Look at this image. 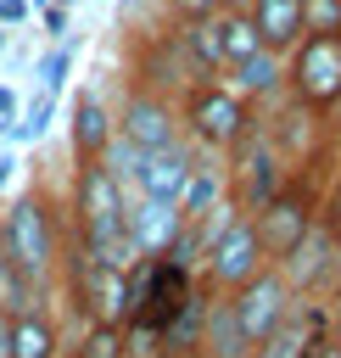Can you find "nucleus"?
<instances>
[{
  "label": "nucleus",
  "mask_w": 341,
  "mask_h": 358,
  "mask_svg": "<svg viewBox=\"0 0 341 358\" xmlns=\"http://www.w3.org/2000/svg\"><path fill=\"white\" fill-rule=\"evenodd\" d=\"M0 358H11V324L0 319Z\"/></svg>",
  "instance_id": "nucleus-32"
},
{
  "label": "nucleus",
  "mask_w": 341,
  "mask_h": 358,
  "mask_svg": "<svg viewBox=\"0 0 341 358\" xmlns=\"http://www.w3.org/2000/svg\"><path fill=\"white\" fill-rule=\"evenodd\" d=\"M67 358H129V330L123 324H84Z\"/></svg>",
  "instance_id": "nucleus-22"
},
{
  "label": "nucleus",
  "mask_w": 341,
  "mask_h": 358,
  "mask_svg": "<svg viewBox=\"0 0 341 358\" xmlns=\"http://www.w3.org/2000/svg\"><path fill=\"white\" fill-rule=\"evenodd\" d=\"M190 168H196V145H190V140H179V145H162V151H145V157H140V173H134V190H129V196L179 207Z\"/></svg>",
  "instance_id": "nucleus-11"
},
{
  "label": "nucleus",
  "mask_w": 341,
  "mask_h": 358,
  "mask_svg": "<svg viewBox=\"0 0 341 358\" xmlns=\"http://www.w3.org/2000/svg\"><path fill=\"white\" fill-rule=\"evenodd\" d=\"M45 28H50V34H67V11H61V6H45Z\"/></svg>",
  "instance_id": "nucleus-30"
},
{
  "label": "nucleus",
  "mask_w": 341,
  "mask_h": 358,
  "mask_svg": "<svg viewBox=\"0 0 341 358\" xmlns=\"http://www.w3.org/2000/svg\"><path fill=\"white\" fill-rule=\"evenodd\" d=\"M50 117H56V95H45V90H39V95L17 112V123L6 129V140H11V145H28V140H39V134L50 129Z\"/></svg>",
  "instance_id": "nucleus-23"
},
{
  "label": "nucleus",
  "mask_w": 341,
  "mask_h": 358,
  "mask_svg": "<svg viewBox=\"0 0 341 358\" xmlns=\"http://www.w3.org/2000/svg\"><path fill=\"white\" fill-rule=\"evenodd\" d=\"M274 268L285 274V285H291L302 302H307V296H319V291L335 280V268H341V229L319 218V224L307 229V241H302L285 263H274Z\"/></svg>",
  "instance_id": "nucleus-10"
},
{
  "label": "nucleus",
  "mask_w": 341,
  "mask_h": 358,
  "mask_svg": "<svg viewBox=\"0 0 341 358\" xmlns=\"http://www.w3.org/2000/svg\"><path fill=\"white\" fill-rule=\"evenodd\" d=\"M11 168H17V157H11V151H0V190H6V179H11Z\"/></svg>",
  "instance_id": "nucleus-31"
},
{
  "label": "nucleus",
  "mask_w": 341,
  "mask_h": 358,
  "mask_svg": "<svg viewBox=\"0 0 341 358\" xmlns=\"http://www.w3.org/2000/svg\"><path fill=\"white\" fill-rule=\"evenodd\" d=\"M184 358H207V352H201V347H196V352H184Z\"/></svg>",
  "instance_id": "nucleus-34"
},
{
  "label": "nucleus",
  "mask_w": 341,
  "mask_h": 358,
  "mask_svg": "<svg viewBox=\"0 0 341 358\" xmlns=\"http://www.w3.org/2000/svg\"><path fill=\"white\" fill-rule=\"evenodd\" d=\"M246 17H252V34L268 56H291L302 45V0H246Z\"/></svg>",
  "instance_id": "nucleus-14"
},
{
  "label": "nucleus",
  "mask_w": 341,
  "mask_h": 358,
  "mask_svg": "<svg viewBox=\"0 0 341 358\" xmlns=\"http://www.w3.org/2000/svg\"><path fill=\"white\" fill-rule=\"evenodd\" d=\"M285 101L313 117L341 106V34H302V45L285 56Z\"/></svg>",
  "instance_id": "nucleus-3"
},
{
  "label": "nucleus",
  "mask_w": 341,
  "mask_h": 358,
  "mask_svg": "<svg viewBox=\"0 0 341 358\" xmlns=\"http://www.w3.org/2000/svg\"><path fill=\"white\" fill-rule=\"evenodd\" d=\"M61 229H67V213L50 201L45 185H28V190H17V201L0 207V246L17 257V268L45 296H50L56 268H61Z\"/></svg>",
  "instance_id": "nucleus-1"
},
{
  "label": "nucleus",
  "mask_w": 341,
  "mask_h": 358,
  "mask_svg": "<svg viewBox=\"0 0 341 358\" xmlns=\"http://www.w3.org/2000/svg\"><path fill=\"white\" fill-rule=\"evenodd\" d=\"M302 34H341V0H302Z\"/></svg>",
  "instance_id": "nucleus-25"
},
{
  "label": "nucleus",
  "mask_w": 341,
  "mask_h": 358,
  "mask_svg": "<svg viewBox=\"0 0 341 358\" xmlns=\"http://www.w3.org/2000/svg\"><path fill=\"white\" fill-rule=\"evenodd\" d=\"M50 296L17 268V257L0 246V319H17V313H28V308H45Z\"/></svg>",
  "instance_id": "nucleus-19"
},
{
  "label": "nucleus",
  "mask_w": 341,
  "mask_h": 358,
  "mask_svg": "<svg viewBox=\"0 0 341 358\" xmlns=\"http://www.w3.org/2000/svg\"><path fill=\"white\" fill-rule=\"evenodd\" d=\"M246 106H263V101H280L285 95V62L280 56H268V50H257V56H246V62H235L229 67V78H224Z\"/></svg>",
  "instance_id": "nucleus-16"
},
{
  "label": "nucleus",
  "mask_w": 341,
  "mask_h": 358,
  "mask_svg": "<svg viewBox=\"0 0 341 358\" xmlns=\"http://www.w3.org/2000/svg\"><path fill=\"white\" fill-rule=\"evenodd\" d=\"M179 45H184V56H190V67H196V78H201V84L224 73V50H218V28H212V22L179 28Z\"/></svg>",
  "instance_id": "nucleus-21"
},
{
  "label": "nucleus",
  "mask_w": 341,
  "mask_h": 358,
  "mask_svg": "<svg viewBox=\"0 0 341 358\" xmlns=\"http://www.w3.org/2000/svg\"><path fill=\"white\" fill-rule=\"evenodd\" d=\"M224 201H229L224 162H218V157H207V151H196V168H190V179H184V196H179V218H184V224H196V218L218 213Z\"/></svg>",
  "instance_id": "nucleus-15"
},
{
  "label": "nucleus",
  "mask_w": 341,
  "mask_h": 358,
  "mask_svg": "<svg viewBox=\"0 0 341 358\" xmlns=\"http://www.w3.org/2000/svg\"><path fill=\"white\" fill-rule=\"evenodd\" d=\"M117 123H112V106L101 90H78L73 95V117H67V145H73V162H101L106 145H112Z\"/></svg>",
  "instance_id": "nucleus-12"
},
{
  "label": "nucleus",
  "mask_w": 341,
  "mask_h": 358,
  "mask_svg": "<svg viewBox=\"0 0 341 358\" xmlns=\"http://www.w3.org/2000/svg\"><path fill=\"white\" fill-rule=\"evenodd\" d=\"M17 112H22V101H17V90L11 84H0V134L17 123Z\"/></svg>",
  "instance_id": "nucleus-27"
},
{
  "label": "nucleus",
  "mask_w": 341,
  "mask_h": 358,
  "mask_svg": "<svg viewBox=\"0 0 341 358\" xmlns=\"http://www.w3.org/2000/svg\"><path fill=\"white\" fill-rule=\"evenodd\" d=\"M6 39H11V34H6V28H0V50H6Z\"/></svg>",
  "instance_id": "nucleus-33"
},
{
  "label": "nucleus",
  "mask_w": 341,
  "mask_h": 358,
  "mask_svg": "<svg viewBox=\"0 0 341 358\" xmlns=\"http://www.w3.org/2000/svg\"><path fill=\"white\" fill-rule=\"evenodd\" d=\"M34 73H39V90H45V95H56V90L67 84V73H73V45H50V50L39 56V67H34Z\"/></svg>",
  "instance_id": "nucleus-24"
},
{
  "label": "nucleus",
  "mask_w": 341,
  "mask_h": 358,
  "mask_svg": "<svg viewBox=\"0 0 341 358\" xmlns=\"http://www.w3.org/2000/svg\"><path fill=\"white\" fill-rule=\"evenodd\" d=\"M6 324H11V358H61V324H56L50 302L28 308V313H17Z\"/></svg>",
  "instance_id": "nucleus-17"
},
{
  "label": "nucleus",
  "mask_w": 341,
  "mask_h": 358,
  "mask_svg": "<svg viewBox=\"0 0 341 358\" xmlns=\"http://www.w3.org/2000/svg\"><path fill=\"white\" fill-rule=\"evenodd\" d=\"M123 229H129L134 257H168V246L179 241L184 218H179V207H168V201H140V196H129Z\"/></svg>",
  "instance_id": "nucleus-13"
},
{
  "label": "nucleus",
  "mask_w": 341,
  "mask_h": 358,
  "mask_svg": "<svg viewBox=\"0 0 341 358\" xmlns=\"http://www.w3.org/2000/svg\"><path fill=\"white\" fill-rule=\"evenodd\" d=\"M112 123H117V140H129L140 157L184 140V129H179V106L162 101V95H151V90H140V84L123 90V101L112 106Z\"/></svg>",
  "instance_id": "nucleus-9"
},
{
  "label": "nucleus",
  "mask_w": 341,
  "mask_h": 358,
  "mask_svg": "<svg viewBox=\"0 0 341 358\" xmlns=\"http://www.w3.org/2000/svg\"><path fill=\"white\" fill-rule=\"evenodd\" d=\"M162 6H168L173 28H196V22H212L218 11H229L224 0H162Z\"/></svg>",
  "instance_id": "nucleus-26"
},
{
  "label": "nucleus",
  "mask_w": 341,
  "mask_h": 358,
  "mask_svg": "<svg viewBox=\"0 0 341 358\" xmlns=\"http://www.w3.org/2000/svg\"><path fill=\"white\" fill-rule=\"evenodd\" d=\"M201 352H207V358H252V341L240 336V324H235V308H229V296H212V291H207Z\"/></svg>",
  "instance_id": "nucleus-18"
},
{
  "label": "nucleus",
  "mask_w": 341,
  "mask_h": 358,
  "mask_svg": "<svg viewBox=\"0 0 341 358\" xmlns=\"http://www.w3.org/2000/svg\"><path fill=\"white\" fill-rule=\"evenodd\" d=\"M179 129H184V140L196 151L224 157L257 129V106H246L224 78H207V84H190L179 95Z\"/></svg>",
  "instance_id": "nucleus-2"
},
{
  "label": "nucleus",
  "mask_w": 341,
  "mask_h": 358,
  "mask_svg": "<svg viewBox=\"0 0 341 358\" xmlns=\"http://www.w3.org/2000/svg\"><path fill=\"white\" fill-rule=\"evenodd\" d=\"M129 84H140V90H151V95L173 101V106H179V95H184L190 84H201V78H196V67H190V56H184V45H179V28L145 34V39L134 45Z\"/></svg>",
  "instance_id": "nucleus-8"
},
{
  "label": "nucleus",
  "mask_w": 341,
  "mask_h": 358,
  "mask_svg": "<svg viewBox=\"0 0 341 358\" xmlns=\"http://www.w3.org/2000/svg\"><path fill=\"white\" fill-rule=\"evenodd\" d=\"M324 330H330V341L341 347V291H335V302L324 308Z\"/></svg>",
  "instance_id": "nucleus-29"
},
{
  "label": "nucleus",
  "mask_w": 341,
  "mask_h": 358,
  "mask_svg": "<svg viewBox=\"0 0 341 358\" xmlns=\"http://www.w3.org/2000/svg\"><path fill=\"white\" fill-rule=\"evenodd\" d=\"M296 302H302V296L285 285V274H280L274 263H268V268H257L240 291H229L235 324H240V336H246L252 347H257V341H268V336H274V330L296 313Z\"/></svg>",
  "instance_id": "nucleus-7"
},
{
  "label": "nucleus",
  "mask_w": 341,
  "mask_h": 358,
  "mask_svg": "<svg viewBox=\"0 0 341 358\" xmlns=\"http://www.w3.org/2000/svg\"><path fill=\"white\" fill-rule=\"evenodd\" d=\"M257 268H268V257H263V246H257V229H252V218L229 213V218H224V229L212 235V246H207V257H201L196 280H201V291L229 296V291H240Z\"/></svg>",
  "instance_id": "nucleus-6"
},
{
  "label": "nucleus",
  "mask_w": 341,
  "mask_h": 358,
  "mask_svg": "<svg viewBox=\"0 0 341 358\" xmlns=\"http://www.w3.org/2000/svg\"><path fill=\"white\" fill-rule=\"evenodd\" d=\"M313 224H319V190L302 185V173H291V179L280 185V196L252 213V229H257V246H263L268 263H285V257L307 241Z\"/></svg>",
  "instance_id": "nucleus-5"
},
{
  "label": "nucleus",
  "mask_w": 341,
  "mask_h": 358,
  "mask_svg": "<svg viewBox=\"0 0 341 358\" xmlns=\"http://www.w3.org/2000/svg\"><path fill=\"white\" fill-rule=\"evenodd\" d=\"M28 11H34L28 0H0V28H17V22L28 17Z\"/></svg>",
  "instance_id": "nucleus-28"
},
{
  "label": "nucleus",
  "mask_w": 341,
  "mask_h": 358,
  "mask_svg": "<svg viewBox=\"0 0 341 358\" xmlns=\"http://www.w3.org/2000/svg\"><path fill=\"white\" fill-rule=\"evenodd\" d=\"M229 162H224V179H229V207L240 213V218H252L257 207H268L274 196H280V185L291 179V168L280 162V151L268 145V134L263 129H252L235 151H224Z\"/></svg>",
  "instance_id": "nucleus-4"
},
{
  "label": "nucleus",
  "mask_w": 341,
  "mask_h": 358,
  "mask_svg": "<svg viewBox=\"0 0 341 358\" xmlns=\"http://www.w3.org/2000/svg\"><path fill=\"white\" fill-rule=\"evenodd\" d=\"M212 28H218L224 73H229L235 62H246V56H257V50H263V45H257V34H252V17H246V11H218V17H212Z\"/></svg>",
  "instance_id": "nucleus-20"
}]
</instances>
